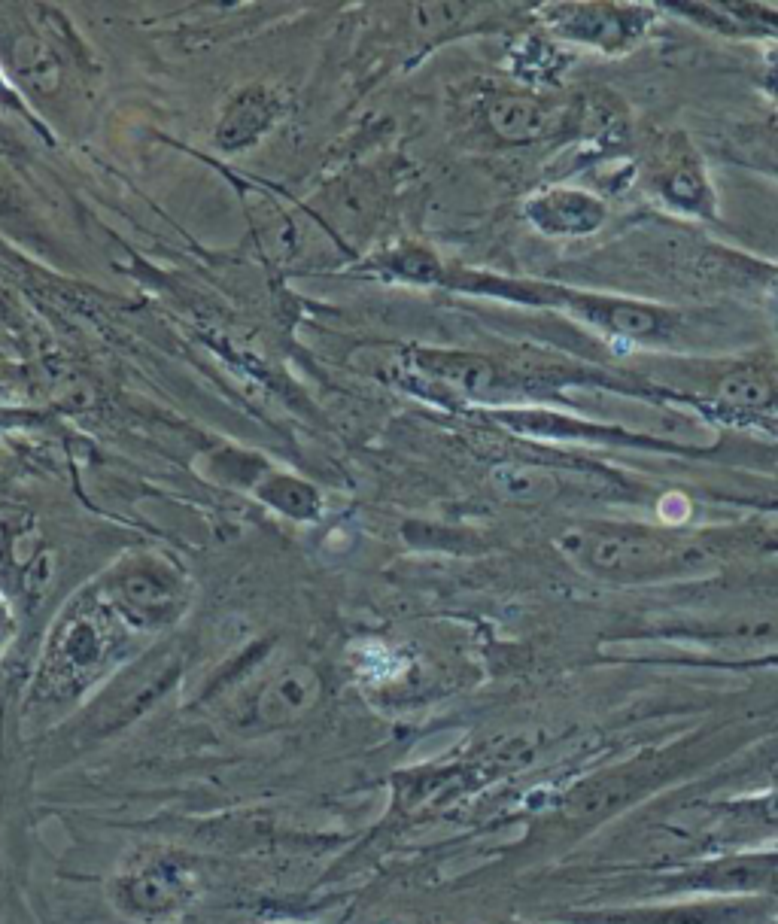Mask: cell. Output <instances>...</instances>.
Segmentation results:
<instances>
[{
  "mask_svg": "<svg viewBox=\"0 0 778 924\" xmlns=\"http://www.w3.org/2000/svg\"><path fill=\"white\" fill-rule=\"evenodd\" d=\"M16 64H19V73L25 76V80H28L34 89L49 92V89L61 80V64H58V58H55L43 43H37L34 37L22 40V43L16 46Z\"/></svg>",
  "mask_w": 778,
  "mask_h": 924,
  "instance_id": "obj_3",
  "label": "cell"
},
{
  "mask_svg": "<svg viewBox=\"0 0 778 924\" xmlns=\"http://www.w3.org/2000/svg\"><path fill=\"white\" fill-rule=\"evenodd\" d=\"M438 371H444L450 380L462 383V387L469 390H481L490 383V368L481 365V362H472V359H441V365H435Z\"/></svg>",
  "mask_w": 778,
  "mask_h": 924,
  "instance_id": "obj_4",
  "label": "cell"
},
{
  "mask_svg": "<svg viewBox=\"0 0 778 924\" xmlns=\"http://www.w3.org/2000/svg\"><path fill=\"white\" fill-rule=\"evenodd\" d=\"M499 478H508L502 481V487L514 496H535V484H538V475L535 472H520V469H511V472H502Z\"/></svg>",
  "mask_w": 778,
  "mask_h": 924,
  "instance_id": "obj_5",
  "label": "cell"
},
{
  "mask_svg": "<svg viewBox=\"0 0 778 924\" xmlns=\"http://www.w3.org/2000/svg\"><path fill=\"white\" fill-rule=\"evenodd\" d=\"M274 119V101L262 92L241 95L231 107V116L222 122V143H247L259 137L262 128H268Z\"/></svg>",
  "mask_w": 778,
  "mask_h": 924,
  "instance_id": "obj_1",
  "label": "cell"
},
{
  "mask_svg": "<svg viewBox=\"0 0 778 924\" xmlns=\"http://www.w3.org/2000/svg\"><path fill=\"white\" fill-rule=\"evenodd\" d=\"M493 128L511 140H526L535 137L544 128V116L535 104L520 101V98H502L493 110H490Z\"/></svg>",
  "mask_w": 778,
  "mask_h": 924,
  "instance_id": "obj_2",
  "label": "cell"
}]
</instances>
